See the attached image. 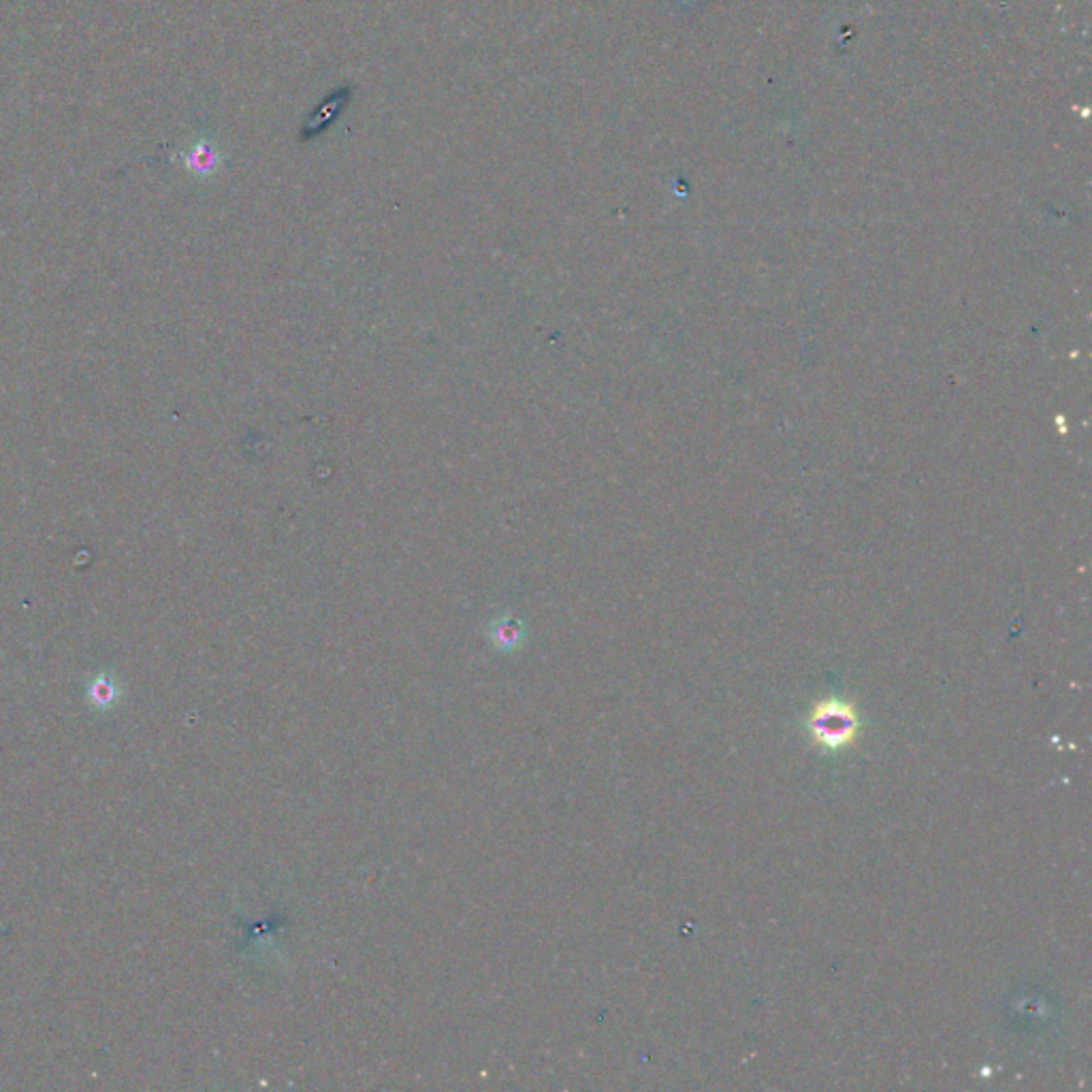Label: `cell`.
<instances>
[{
	"label": "cell",
	"mask_w": 1092,
	"mask_h": 1092,
	"mask_svg": "<svg viewBox=\"0 0 1092 1092\" xmlns=\"http://www.w3.org/2000/svg\"><path fill=\"white\" fill-rule=\"evenodd\" d=\"M493 636H495V640L506 638L504 644L508 647V644L517 643V640L521 638V627H518L517 621H508V619H501V621L495 626V630H493Z\"/></svg>",
	"instance_id": "obj_2"
},
{
	"label": "cell",
	"mask_w": 1092,
	"mask_h": 1092,
	"mask_svg": "<svg viewBox=\"0 0 1092 1092\" xmlns=\"http://www.w3.org/2000/svg\"><path fill=\"white\" fill-rule=\"evenodd\" d=\"M813 735L828 747H841L854 739L858 730L855 712L843 702H824L817 706L811 719Z\"/></svg>",
	"instance_id": "obj_1"
}]
</instances>
